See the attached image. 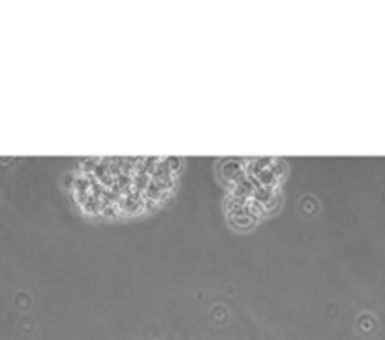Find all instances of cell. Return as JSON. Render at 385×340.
I'll list each match as a JSON object with an SVG mask.
<instances>
[{"instance_id": "obj_1", "label": "cell", "mask_w": 385, "mask_h": 340, "mask_svg": "<svg viewBox=\"0 0 385 340\" xmlns=\"http://www.w3.org/2000/svg\"><path fill=\"white\" fill-rule=\"evenodd\" d=\"M175 165L160 158H103L85 163L76 177L83 207L98 214H136L171 190Z\"/></svg>"}]
</instances>
